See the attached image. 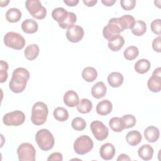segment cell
Wrapping results in <instances>:
<instances>
[{
    "instance_id": "1",
    "label": "cell",
    "mask_w": 161,
    "mask_h": 161,
    "mask_svg": "<svg viewBox=\"0 0 161 161\" xmlns=\"http://www.w3.org/2000/svg\"><path fill=\"white\" fill-rule=\"evenodd\" d=\"M29 78L30 73L26 69L16 68L12 74V77L9 82V88L14 93L22 92L26 88Z\"/></svg>"
},
{
    "instance_id": "2",
    "label": "cell",
    "mask_w": 161,
    "mask_h": 161,
    "mask_svg": "<svg viewBox=\"0 0 161 161\" xmlns=\"http://www.w3.org/2000/svg\"><path fill=\"white\" fill-rule=\"evenodd\" d=\"M48 114V109L47 104L41 101L36 102L31 109V121L35 125H42L45 123Z\"/></svg>"
},
{
    "instance_id": "3",
    "label": "cell",
    "mask_w": 161,
    "mask_h": 161,
    "mask_svg": "<svg viewBox=\"0 0 161 161\" xmlns=\"http://www.w3.org/2000/svg\"><path fill=\"white\" fill-rule=\"evenodd\" d=\"M35 140L39 148L43 151L51 150L55 143L52 133L47 129H41L35 135Z\"/></svg>"
},
{
    "instance_id": "4",
    "label": "cell",
    "mask_w": 161,
    "mask_h": 161,
    "mask_svg": "<svg viewBox=\"0 0 161 161\" xmlns=\"http://www.w3.org/2000/svg\"><path fill=\"white\" fill-rule=\"evenodd\" d=\"M92 140L87 135H83L78 137L74 143V150L79 155H84L89 152L93 148Z\"/></svg>"
},
{
    "instance_id": "5",
    "label": "cell",
    "mask_w": 161,
    "mask_h": 161,
    "mask_svg": "<svg viewBox=\"0 0 161 161\" xmlns=\"http://www.w3.org/2000/svg\"><path fill=\"white\" fill-rule=\"evenodd\" d=\"M3 40L6 47L18 50L24 48L26 43L25 38L20 34L13 31L8 32Z\"/></svg>"
},
{
    "instance_id": "6",
    "label": "cell",
    "mask_w": 161,
    "mask_h": 161,
    "mask_svg": "<svg viewBox=\"0 0 161 161\" xmlns=\"http://www.w3.org/2000/svg\"><path fill=\"white\" fill-rule=\"evenodd\" d=\"M25 6L29 13L35 19H42L47 15V9L38 0H27Z\"/></svg>"
},
{
    "instance_id": "7",
    "label": "cell",
    "mask_w": 161,
    "mask_h": 161,
    "mask_svg": "<svg viewBox=\"0 0 161 161\" xmlns=\"http://www.w3.org/2000/svg\"><path fill=\"white\" fill-rule=\"evenodd\" d=\"M124 30L119 25L118 18H113L109 19L107 25L103 30V35L104 38L108 40L119 35Z\"/></svg>"
},
{
    "instance_id": "8",
    "label": "cell",
    "mask_w": 161,
    "mask_h": 161,
    "mask_svg": "<svg viewBox=\"0 0 161 161\" xmlns=\"http://www.w3.org/2000/svg\"><path fill=\"white\" fill-rule=\"evenodd\" d=\"M17 154L19 161H35L36 150L32 144L23 143L17 148Z\"/></svg>"
},
{
    "instance_id": "9",
    "label": "cell",
    "mask_w": 161,
    "mask_h": 161,
    "mask_svg": "<svg viewBox=\"0 0 161 161\" xmlns=\"http://www.w3.org/2000/svg\"><path fill=\"white\" fill-rule=\"evenodd\" d=\"M25 115L22 111L16 110L4 114L3 118V122L6 126H18L25 122Z\"/></svg>"
},
{
    "instance_id": "10",
    "label": "cell",
    "mask_w": 161,
    "mask_h": 161,
    "mask_svg": "<svg viewBox=\"0 0 161 161\" xmlns=\"http://www.w3.org/2000/svg\"><path fill=\"white\" fill-rule=\"evenodd\" d=\"M91 131L95 138L99 141H103L108 138L109 130L102 122L96 120L90 125Z\"/></svg>"
},
{
    "instance_id": "11",
    "label": "cell",
    "mask_w": 161,
    "mask_h": 161,
    "mask_svg": "<svg viewBox=\"0 0 161 161\" xmlns=\"http://www.w3.org/2000/svg\"><path fill=\"white\" fill-rule=\"evenodd\" d=\"M149 90L153 92H158L161 89V68L155 69L147 82Z\"/></svg>"
},
{
    "instance_id": "12",
    "label": "cell",
    "mask_w": 161,
    "mask_h": 161,
    "mask_svg": "<svg viewBox=\"0 0 161 161\" xmlns=\"http://www.w3.org/2000/svg\"><path fill=\"white\" fill-rule=\"evenodd\" d=\"M84 29L79 25H73L66 31V37L67 40L72 43H77L80 42L84 37Z\"/></svg>"
},
{
    "instance_id": "13",
    "label": "cell",
    "mask_w": 161,
    "mask_h": 161,
    "mask_svg": "<svg viewBox=\"0 0 161 161\" xmlns=\"http://www.w3.org/2000/svg\"><path fill=\"white\" fill-rule=\"evenodd\" d=\"M116 151L114 145L110 143L103 144L99 149L101 157L105 160H109L113 158Z\"/></svg>"
},
{
    "instance_id": "14",
    "label": "cell",
    "mask_w": 161,
    "mask_h": 161,
    "mask_svg": "<svg viewBox=\"0 0 161 161\" xmlns=\"http://www.w3.org/2000/svg\"><path fill=\"white\" fill-rule=\"evenodd\" d=\"M64 104L70 108L75 107L79 103V97L77 93L73 90L67 91L64 96Z\"/></svg>"
},
{
    "instance_id": "15",
    "label": "cell",
    "mask_w": 161,
    "mask_h": 161,
    "mask_svg": "<svg viewBox=\"0 0 161 161\" xmlns=\"http://www.w3.org/2000/svg\"><path fill=\"white\" fill-rule=\"evenodd\" d=\"M144 136L146 140L149 143H154L159 138V130L153 126H148L144 131Z\"/></svg>"
},
{
    "instance_id": "16",
    "label": "cell",
    "mask_w": 161,
    "mask_h": 161,
    "mask_svg": "<svg viewBox=\"0 0 161 161\" xmlns=\"http://www.w3.org/2000/svg\"><path fill=\"white\" fill-rule=\"evenodd\" d=\"M107 87L102 81L97 82L91 88V94L96 99H101L106 94Z\"/></svg>"
},
{
    "instance_id": "17",
    "label": "cell",
    "mask_w": 161,
    "mask_h": 161,
    "mask_svg": "<svg viewBox=\"0 0 161 161\" xmlns=\"http://www.w3.org/2000/svg\"><path fill=\"white\" fill-rule=\"evenodd\" d=\"M113 109L111 102L108 99H104L100 101L96 106V112L101 116H106L109 114Z\"/></svg>"
},
{
    "instance_id": "18",
    "label": "cell",
    "mask_w": 161,
    "mask_h": 161,
    "mask_svg": "<svg viewBox=\"0 0 161 161\" xmlns=\"http://www.w3.org/2000/svg\"><path fill=\"white\" fill-rule=\"evenodd\" d=\"M108 82L109 86L112 87H119L123 82V75L118 72H113L110 73L108 76Z\"/></svg>"
},
{
    "instance_id": "19",
    "label": "cell",
    "mask_w": 161,
    "mask_h": 161,
    "mask_svg": "<svg viewBox=\"0 0 161 161\" xmlns=\"http://www.w3.org/2000/svg\"><path fill=\"white\" fill-rule=\"evenodd\" d=\"M21 29L24 33L33 34L37 31L38 25L35 20L33 19H26L21 23Z\"/></svg>"
},
{
    "instance_id": "20",
    "label": "cell",
    "mask_w": 161,
    "mask_h": 161,
    "mask_svg": "<svg viewBox=\"0 0 161 161\" xmlns=\"http://www.w3.org/2000/svg\"><path fill=\"white\" fill-rule=\"evenodd\" d=\"M138 154L142 160H150L153 157V148L149 144H144L138 148Z\"/></svg>"
},
{
    "instance_id": "21",
    "label": "cell",
    "mask_w": 161,
    "mask_h": 161,
    "mask_svg": "<svg viewBox=\"0 0 161 161\" xmlns=\"http://www.w3.org/2000/svg\"><path fill=\"white\" fill-rule=\"evenodd\" d=\"M125 44L124 38L118 35L108 40V48L113 52L119 51Z\"/></svg>"
},
{
    "instance_id": "22",
    "label": "cell",
    "mask_w": 161,
    "mask_h": 161,
    "mask_svg": "<svg viewBox=\"0 0 161 161\" xmlns=\"http://www.w3.org/2000/svg\"><path fill=\"white\" fill-rule=\"evenodd\" d=\"M142 139L141 133L137 130L129 131L126 135V140L131 146H136L140 143Z\"/></svg>"
},
{
    "instance_id": "23",
    "label": "cell",
    "mask_w": 161,
    "mask_h": 161,
    "mask_svg": "<svg viewBox=\"0 0 161 161\" xmlns=\"http://www.w3.org/2000/svg\"><path fill=\"white\" fill-rule=\"evenodd\" d=\"M39 52L40 49L36 44H30L25 48L24 55L28 60H33L38 57Z\"/></svg>"
},
{
    "instance_id": "24",
    "label": "cell",
    "mask_w": 161,
    "mask_h": 161,
    "mask_svg": "<svg viewBox=\"0 0 161 161\" xmlns=\"http://www.w3.org/2000/svg\"><path fill=\"white\" fill-rule=\"evenodd\" d=\"M119 25L123 30L125 29H131L136 21L133 16L130 14H125L119 18H118Z\"/></svg>"
},
{
    "instance_id": "25",
    "label": "cell",
    "mask_w": 161,
    "mask_h": 161,
    "mask_svg": "<svg viewBox=\"0 0 161 161\" xmlns=\"http://www.w3.org/2000/svg\"><path fill=\"white\" fill-rule=\"evenodd\" d=\"M21 12L15 8L9 9L6 13V19L8 22L16 23L21 18Z\"/></svg>"
},
{
    "instance_id": "26",
    "label": "cell",
    "mask_w": 161,
    "mask_h": 161,
    "mask_svg": "<svg viewBox=\"0 0 161 161\" xmlns=\"http://www.w3.org/2000/svg\"><path fill=\"white\" fill-rule=\"evenodd\" d=\"M68 14L69 11L63 8H55L52 13V18L55 21L58 22V25L62 23L67 18Z\"/></svg>"
},
{
    "instance_id": "27",
    "label": "cell",
    "mask_w": 161,
    "mask_h": 161,
    "mask_svg": "<svg viewBox=\"0 0 161 161\" xmlns=\"http://www.w3.org/2000/svg\"><path fill=\"white\" fill-rule=\"evenodd\" d=\"M82 77L87 82H94L97 77V70L94 67H87L83 69Z\"/></svg>"
},
{
    "instance_id": "28",
    "label": "cell",
    "mask_w": 161,
    "mask_h": 161,
    "mask_svg": "<svg viewBox=\"0 0 161 161\" xmlns=\"http://www.w3.org/2000/svg\"><path fill=\"white\" fill-rule=\"evenodd\" d=\"M150 68V63L147 59L142 58L138 60L134 66L135 70L140 74H143L147 72Z\"/></svg>"
},
{
    "instance_id": "29",
    "label": "cell",
    "mask_w": 161,
    "mask_h": 161,
    "mask_svg": "<svg viewBox=\"0 0 161 161\" xmlns=\"http://www.w3.org/2000/svg\"><path fill=\"white\" fill-rule=\"evenodd\" d=\"M92 108V102L86 98L82 99L79 101L78 105L77 106V111L82 114H87L89 113Z\"/></svg>"
},
{
    "instance_id": "30",
    "label": "cell",
    "mask_w": 161,
    "mask_h": 161,
    "mask_svg": "<svg viewBox=\"0 0 161 161\" xmlns=\"http://www.w3.org/2000/svg\"><path fill=\"white\" fill-rule=\"evenodd\" d=\"M131 30L132 33L135 36H142L147 30L146 23L142 20H138L135 22L133 27Z\"/></svg>"
},
{
    "instance_id": "31",
    "label": "cell",
    "mask_w": 161,
    "mask_h": 161,
    "mask_svg": "<svg viewBox=\"0 0 161 161\" xmlns=\"http://www.w3.org/2000/svg\"><path fill=\"white\" fill-rule=\"evenodd\" d=\"M53 116L58 121L64 122L69 118L68 111L63 107H57L53 111Z\"/></svg>"
},
{
    "instance_id": "32",
    "label": "cell",
    "mask_w": 161,
    "mask_h": 161,
    "mask_svg": "<svg viewBox=\"0 0 161 161\" xmlns=\"http://www.w3.org/2000/svg\"><path fill=\"white\" fill-rule=\"evenodd\" d=\"M109 126L114 132H121L124 129V125L121 118L113 117L109 121Z\"/></svg>"
},
{
    "instance_id": "33",
    "label": "cell",
    "mask_w": 161,
    "mask_h": 161,
    "mask_svg": "<svg viewBox=\"0 0 161 161\" xmlns=\"http://www.w3.org/2000/svg\"><path fill=\"white\" fill-rule=\"evenodd\" d=\"M138 53H139V50L136 47L130 46L124 50L123 55L126 60H133L138 57Z\"/></svg>"
},
{
    "instance_id": "34",
    "label": "cell",
    "mask_w": 161,
    "mask_h": 161,
    "mask_svg": "<svg viewBox=\"0 0 161 161\" xmlns=\"http://www.w3.org/2000/svg\"><path fill=\"white\" fill-rule=\"evenodd\" d=\"M77 21V16L75 13L72 12H69V14L67 18L60 24H59V26L63 29L69 28V27L74 25V23Z\"/></svg>"
},
{
    "instance_id": "35",
    "label": "cell",
    "mask_w": 161,
    "mask_h": 161,
    "mask_svg": "<svg viewBox=\"0 0 161 161\" xmlns=\"http://www.w3.org/2000/svg\"><path fill=\"white\" fill-rule=\"evenodd\" d=\"M71 126L75 131H82L86 127V122L81 117H75L72 119Z\"/></svg>"
},
{
    "instance_id": "36",
    "label": "cell",
    "mask_w": 161,
    "mask_h": 161,
    "mask_svg": "<svg viewBox=\"0 0 161 161\" xmlns=\"http://www.w3.org/2000/svg\"><path fill=\"white\" fill-rule=\"evenodd\" d=\"M123 123L125 129H128L133 127L136 122L135 117L132 114H125L122 118Z\"/></svg>"
},
{
    "instance_id": "37",
    "label": "cell",
    "mask_w": 161,
    "mask_h": 161,
    "mask_svg": "<svg viewBox=\"0 0 161 161\" xmlns=\"http://www.w3.org/2000/svg\"><path fill=\"white\" fill-rule=\"evenodd\" d=\"M8 64L4 60L0 61V82H4L8 78Z\"/></svg>"
},
{
    "instance_id": "38",
    "label": "cell",
    "mask_w": 161,
    "mask_h": 161,
    "mask_svg": "<svg viewBox=\"0 0 161 161\" xmlns=\"http://www.w3.org/2000/svg\"><path fill=\"white\" fill-rule=\"evenodd\" d=\"M150 28L153 33L160 36L161 33V19H154L151 23Z\"/></svg>"
},
{
    "instance_id": "39",
    "label": "cell",
    "mask_w": 161,
    "mask_h": 161,
    "mask_svg": "<svg viewBox=\"0 0 161 161\" xmlns=\"http://www.w3.org/2000/svg\"><path fill=\"white\" fill-rule=\"evenodd\" d=\"M120 4L122 8L126 11L133 9L136 4L135 0H121Z\"/></svg>"
},
{
    "instance_id": "40",
    "label": "cell",
    "mask_w": 161,
    "mask_h": 161,
    "mask_svg": "<svg viewBox=\"0 0 161 161\" xmlns=\"http://www.w3.org/2000/svg\"><path fill=\"white\" fill-rule=\"evenodd\" d=\"M161 37L160 36H158L154 38V40L152 42V48L153 49L157 52L160 53L161 52Z\"/></svg>"
},
{
    "instance_id": "41",
    "label": "cell",
    "mask_w": 161,
    "mask_h": 161,
    "mask_svg": "<svg viewBox=\"0 0 161 161\" xmlns=\"http://www.w3.org/2000/svg\"><path fill=\"white\" fill-rule=\"evenodd\" d=\"M62 160H63V156L62 153L60 152H53L51 153L47 158V160L48 161H53V160L62 161Z\"/></svg>"
},
{
    "instance_id": "42",
    "label": "cell",
    "mask_w": 161,
    "mask_h": 161,
    "mask_svg": "<svg viewBox=\"0 0 161 161\" xmlns=\"http://www.w3.org/2000/svg\"><path fill=\"white\" fill-rule=\"evenodd\" d=\"M79 0H64V3L68 6H75L79 3Z\"/></svg>"
},
{
    "instance_id": "43",
    "label": "cell",
    "mask_w": 161,
    "mask_h": 161,
    "mask_svg": "<svg viewBox=\"0 0 161 161\" xmlns=\"http://www.w3.org/2000/svg\"><path fill=\"white\" fill-rule=\"evenodd\" d=\"M82 2L86 6L88 7H92L97 3V0H83Z\"/></svg>"
},
{
    "instance_id": "44",
    "label": "cell",
    "mask_w": 161,
    "mask_h": 161,
    "mask_svg": "<svg viewBox=\"0 0 161 161\" xmlns=\"http://www.w3.org/2000/svg\"><path fill=\"white\" fill-rule=\"evenodd\" d=\"M116 160L117 161H126V160H130L131 158L128 155L125 153H121L118 156Z\"/></svg>"
},
{
    "instance_id": "45",
    "label": "cell",
    "mask_w": 161,
    "mask_h": 161,
    "mask_svg": "<svg viewBox=\"0 0 161 161\" xmlns=\"http://www.w3.org/2000/svg\"><path fill=\"white\" fill-rule=\"evenodd\" d=\"M101 3L106 6H111L116 3V1L115 0H102Z\"/></svg>"
},
{
    "instance_id": "46",
    "label": "cell",
    "mask_w": 161,
    "mask_h": 161,
    "mask_svg": "<svg viewBox=\"0 0 161 161\" xmlns=\"http://www.w3.org/2000/svg\"><path fill=\"white\" fill-rule=\"evenodd\" d=\"M9 3V1H1L0 3H1V7H4L8 5V4Z\"/></svg>"
}]
</instances>
